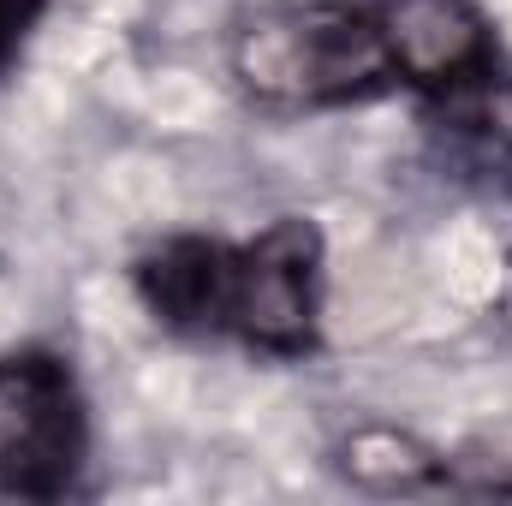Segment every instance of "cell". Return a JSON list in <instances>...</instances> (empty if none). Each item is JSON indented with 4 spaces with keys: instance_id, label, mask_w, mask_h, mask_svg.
I'll use <instances>...</instances> for the list:
<instances>
[{
    "instance_id": "1",
    "label": "cell",
    "mask_w": 512,
    "mask_h": 506,
    "mask_svg": "<svg viewBox=\"0 0 512 506\" xmlns=\"http://www.w3.org/2000/svg\"><path fill=\"white\" fill-rule=\"evenodd\" d=\"M131 292L173 340L304 364L322 352L328 239L310 215H280L256 239L173 233L131 262Z\"/></svg>"
},
{
    "instance_id": "2",
    "label": "cell",
    "mask_w": 512,
    "mask_h": 506,
    "mask_svg": "<svg viewBox=\"0 0 512 506\" xmlns=\"http://www.w3.org/2000/svg\"><path fill=\"white\" fill-rule=\"evenodd\" d=\"M227 66L256 114L304 120L399 96L376 0H268L233 18Z\"/></svg>"
},
{
    "instance_id": "3",
    "label": "cell",
    "mask_w": 512,
    "mask_h": 506,
    "mask_svg": "<svg viewBox=\"0 0 512 506\" xmlns=\"http://www.w3.org/2000/svg\"><path fill=\"white\" fill-rule=\"evenodd\" d=\"M90 393L54 346L0 352V501H72L90 489Z\"/></svg>"
},
{
    "instance_id": "4",
    "label": "cell",
    "mask_w": 512,
    "mask_h": 506,
    "mask_svg": "<svg viewBox=\"0 0 512 506\" xmlns=\"http://www.w3.org/2000/svg\"><path fill=\"white\" fill-rule=\"evenodd\" d=\"M399 96L423 108L465 102L507 78V54L483 0H376Z\"/></svg>"
},
{
    "instance_id": "5",
    "label": "cell",
    "mask_w": 512,
    "mask_h": 506,
    "mask_svg": "<svg viewBox=\"0 0 512 506\" xmlns=\"http://www.w3.org/2000/svg\"><path fill=\"white\" fill-rule=\"evenodd\" d=\"M340 471L358 489H382V495H429V489H465L453 459H441L435 447L399 435V429H352L334 447Z\"/></svg>"
},
{
    "instance_id": "6",
    "label": "cell",
    "mask_w": 512,
    "mask_h": 506,
    "mask_svg": "<svg viewBox=\"0 0 512 506\" xmlns=\"http://www.w3.org/2000/svg\"><path fill=\"white\" fill-rule=\"evenodd\" d=\"M42 18H48V0H0V84L24 66Z\"/></svg>"
}]
</instances>
